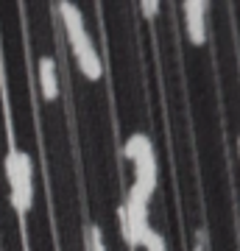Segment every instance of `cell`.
Listing matches in <instances>:
<instances>
[{
    "mask_svg": "<svg viewBox=\"0 0 240 251\" xmlns=\"http://www.w3.org/2000/svg\"><path fill=\"white\" fill-rule=\"evenodd\" d=\"M6 179L11 187V204L20 215L34 206V165L26 151H9L6 156Z\"/></svg>",
    "mask_w": 240,
    "mask_h": 251,
    "instance_id": "cell-1",
    "label": "cell"
},
{
    "mask_svg": "<svg viewBox=\"0 0 240 251\" xmlns=\"http://www.w3.org/2000/svg\"><path fill=\"white\" fill-rule=\"evenodd\" d=\"M117 218H120V229H123L126 243L129 246H142L148 232H151V226H148V196L132 184L126 204L117 209Z\"/></svg>",
    "mask_w": 240,
    "mask_h": 251,
    "instance_id": "cell-2",
    "label": "cell"
},
{
    "mask_svg": "<svg viewBox=\"0 0 240 251\" xmlns=\"http://www.w3.org/2000/svg\"><path fill=\"white\" fill-rule=\"evenodd\" d=\"M70 48H73V53H76V62H79L81 73H84L89 81H98L101 75H104V64H101V56H98V50H95V45H92L89 34L84 36V39H79V42H73Z\"/></svg>",
    "mask_w": 240,
    "mask_h": 251,
    "instance_id": "cell-3",
    "label": "cell"
},
{
    "mask_svg": "<svg viewBox=\"0 0 240 251\" xmlns=\"http://www.w3.org/2000/svg\"><path fill=\"white\" fill-rule=\"evenodd\" d=\"M134 187H140L148 198L157 190V159H154V148H148L145 153H140L134 159Z\"/></svg>",
    "mask_w": 240,
    "mask_h": 251,
    "instance_id": "cell-4",
    "label": "cell"
},
{
    "mask_svg": "<svg viewBox=\"0 0 240 251\" xmlns=\"http://www.w3.org/2000/svg\"><path fill=\"white\" fill-rule=\"evenodd\" d=\"M185 23H187V36L193 45H201L204 42V11L207 3L204 0H187L185 6Z\"/></svg>",
    "mask_w": 240,
    "mask_h": 251,
    "instance_id": "cell-5",
    "label": "cell"
},
{
    "mask_svg": "<svg viewBox=\"0 0 240 251\" xmlns=\"http://www.w3.org/2000/svg\"><path fill=\"white\" fill-rule=\"evenodd\" d=\"M59 14H62V20H64V31H67L70 45L87 36L84 17H81V9H79V6H73V3H67V0H64V3H59Z\"/></svg>",
    "mask_w": 240,
    "mask_h": 251,
    "instance_id": "cell-6",
    "label": "cell"
},
{
    "mask_svg": "<svg viewBox=\"0 0 240 251\" xmlns=\"http://www.w3.org/2000/svg\"><path fill=\"white\" fill-rule=\"evenodd\" d=\"M39 84H42V98L56 100L59 98V81H56V62L51 56L39 59Z\"/></svg>",
    "mask_w": 240,
    "mask_h": 251,
    "instance_id": "cell-7",
    "label": "cell"
},
{
    "mask_svg": "<svg viewBox=\"0 0 240 251\" xmlns=\"http://www.w3.org/2000/svg\"><path fill=\"white\" fill-rule=\"evenodd\" d=\"M148 148H154V145H151V140H148L145 134H132L129 140H126V145H123V156L134 162L140 153L148 151Z\"/></svg>",
    "mask_w": 240,
    "mask_h": 251,
    "instance_id": "cell-8",
    "label": "cell"
},
{
    "mask_svg": "<svg viewBox=\"0 0 240 251\" xmlns=\"http://www.w3.org/2000/svg\"><path fill=\"white\" fill-rule=\"evenodd\" d=\"M87 251H107V246H104V234H101V229L95 224L87 229Z\"/></svg>",
    "mask_w": 240,
    "mask_h": 251,
    "instance_id": "cell-9",
    "label": "cell"
},
{
    "mask_svg": "<svg viewBox=\"0 0 240 251\" xmlns=\"http://www.w3.org/2000/svg\"><path fill=\"white\" fill-rule=\"evenodd\" d=\"M142 246H145V251H168V246H165V240H162V234H157L154 229L148 232V237H145Z\"/></svg>",
    "mask_w": 240,
    "mask_h": 251,
    "instance_id": "cell-10",
    "label": "cell"
},
{
    "mask_svg": "<svg viewBox=\"0 0 240 251\" xmlns=\"http://www.w3.org/2000/svg\"><path fill=\"white\" fill-rule=\"evenodd\" d=\"M140 9H142V14H145V17H154V14L160 11V3H157V0H145Z\"/></svg>",
    "mask_w": 240,
    "mask_h": 251,
    "instance_id": "cell-11",
    "label": "cell"
},
{
    "mask_svg": "<svg viewBox=\"0 0 240 251\" xmlns=\"http://www.w3.org/2000/svg\"><path fill=\"white\" fill-rule=\"evenodd\" d=\"M196 251H204V246H198V249H196Z\"/></svg>",
    "mask_w": 240,
    "mask_h": 251,
    "instance_id": "cell-12",
    "label": "cell"
}]
</instances>
